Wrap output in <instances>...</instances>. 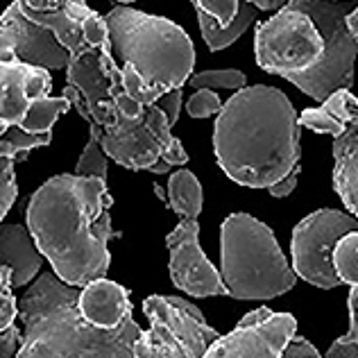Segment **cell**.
<instances>
[{"instance_id": "cell-9", "label": "cell", "mask_w": 358, "mask_h": 358, "mask_svg": "<svg viewBox=\"0 0 358 358\" xmlns=\"http://www.w3.org/2000/svg\"><path fill=\"white\" fill-rule=\"evenodd\" d=\"M358 231V218L338 209H320L293 229V270L315 288H336L343 281L334 268V250L345 234Z\"/></svg>"}, {"instance_id": "cell-28", "label": "cell", "mask_w": 358, "mask_h": 358, "mask_svg": "<svg viewBox=\"0 0 358 358\" xmlns=\"http://www.w3.org/2000/svg\"><path fill=\"white\" fill-rule=\"evenodd\" d=\"M222 109V100L218 98V93L211 89H200L195 91L186 102V111L191 118H209L218 116Z\"/></svg>"}, {"instance_id": "cell-5", "label": "cell", "mask_w": 358, "mask_h": 358, "mask_svg": "<svg viewBox=\"0 0 358 358\" xmlns=\"http://www.w3.org/2000/svg\"><path fill=\"white\" fill-rule=\"evenodd\" d=\"M220 277L234 299H275L293 290L295 270L281 252L275 231L250 213L222 222Z\"/></svg>"}, {"instance_id": "cell-33", "label": "cell", "mask_w": 358, "mask_h": 358, "mask_svg": "<svg viewBox=\"0 0 358 358\" xmlns=\"http://www.w3.org/2000/svg\"><path fill=\"white\" fill-rule=\"evenodd\" d=\"M281 358H322V356H320V352L315 350V345L308 343L306 338L293 336L290 343L286 345L284 354H281Z\"/></svg>"}, {"instance_id": "cell-35", "label": "cell", "mask_w": 358, "mask_h": 358, "mask_svg": "<svg viewBox=\"0 0 358 358\" xmlns=\"http://www.w3.org/2000/svg\"><path fill=\"white\" fill-rule=\"evenodd\" d=\"M162 159H164L168 166H184V164H188V155H186V150L182 145V141L175 138L173 143L164 150Z\"/></svg>"}, {"instance_id": "cell-16", "label": "cell", "mask_w": 358, "mask_h": 358, "mask_svg": "<svg viewBox=\"0 0 358 358\" xmlns=\"http://www.w3.org/2000/svg\"><path fill=\"white\" fill-rule=\"evenodd\" d=\"M78 304L82 315L98 329H118L122 320L131 315L129 290L105 277L84 286Z\"/></svg>"}, {"instance_id": "cell-20", "label": "cell", "mask_w": 358, "mask_h": 358, "mask_svg": "<svg viewBox=\"0 0 358 358\" xmlns=\"http://www.w3.org/2000/svg\"><path fill=\"white\" fill-rule=\"evenodd\" d=\"M195 12H197V23H200V30H202L204 41H206V45H209L213 52L224 50L227 45H231L245 30H248L250 23H254V18H257L254 5H250L248 0H241L238 14L231 21L229 27H220L211 16H206L204 12H200V9H195Z\"/></svg>"}, {"instance_id": "cell-22", "label": "cell", "mask_w": 358, "mask_h": 358, "mask_svg": "<svg viewBox=\"0 0 358 358\" xmlns=\"http://www.w3.org/2000/svg\"><path fill=\"white\" fill-rule=\"evenodd\" d=\"M71 109V102L62 98H52V96H45V98H36L32 100L30 109L21 122V129L27 131V134H50L52 125L57 122L59 116H64L66 111Z\"/></svg>"}, {"instance_id": "cell-4", "label": "cell", "mask_w": 358, "mask_h": 358, "mask_svg": "<svg viewBox=\"0 0 358 358\" xmlns=\"http://www.w3.org/2000/svg\"><path fill=\"white\" fill-rule=\"evenodd\" d=\"M105 21L111 52H116L122 64H129L148 87L168 93L191 80L195 48L177 23L127 5L114 7Z\"/></svg>"}, {"instance_id": "cell-36", "label": "cell", "mask_w": 358, "mask_h": 358, "mask_svg": "<svg viewBox=\"0 0 358 358\" xmlns=\"http://www.w3.org/2000/svg\"><path fill=\"white\" fill-rule=\"evenodd\" d=\"M297 177H299V166L295 168L293 173H288L281 182H277V184H272L268 191H270V195L272 197H286V195H290L293 193V188L297 186Z\"/></svg>"}, {"instance_id": "cell-34", "label": "cell", "mask_w": 358, "mask_h": 358, "mask_svg": "<svg viewBox=\"0 0 358 358\" xmlns=\"http://www.w3.org/2000/svg\"><path fill=\"white\" fill-rule=\"evenodd\" d=\"M23 345V334L16 324L0 334V358H14Z\"/></svg>"}, {"instance_id": "cell-39", "label": "cell", "mask_w": 358, "mask_h": 358, "mask_svg": "<svg viewBox=\"0 0 358 358\" xmlns=\"http://www.w3.org/2000/svg\"><path fill=\"white\" fill-rule=\"evenodd\" d=\"M12 288V270L7 266H0V290Z\"/></svg>"}, {"instance_id": "cell-29", "label": "cell", "mask_w": 358, "mask_h": 358, "mask_svg": "<svg viewBox=\"0 0 358 358\" xmlns=\"http://www.w3.org/2000/svg\"><path fill=\"white\" fill-rule=\"evenodd\" d=\"M299 125L313 129V131H320V134H331L334 138H338L345 131L343 122H338L334 116H329L322 107L306 109L304 114L299 116Z\"/></svg>"}, {"instance_id": "cell-2", "label": "cell", "mask_w": 358, "mask_h": 358, "mask_svg": "<svg viewBox=\"0 0 358 358\" xmlns=\"http://www.w3.org/2000/svg\"><path fill=\"white\" fill-rule=\"evenodd\" d=\"M299 116L286 93L257 84L222 102L213 125V152L236 184L270 188L299 166Z\"/></svg>"}, {"instance_id": "cell-40", "label": "cell", "mask_w": 358, "mask_h": 358, "mask_svg": "<svg viewBox=\"0 0 358 358\" xmlns=\"http://www.w3.org/2000/svg\"><path fill=\"white\" fill-rule=\"evenodd\" d=\"M171 168H173V166H168V164L164 162V159H159V162H157L152 168H150V173H155V175H164V173L171 171Z\"/></svg>"}, {"instance_id": "cell-24", "label": "cell", "mask_w": 358, "mask_h": 358, "mask_svg": "<svg viewBox=\"0 0 358 358\" xmlns=\"http://www.w3.org/2000/svg\"><path fill=\"white\" fill-rule=\"evenodd\" d=\"M334 268L343 284L358 286V231H350L334 250Z\"/></svg>"}, {"instance_id": "cell-12", "label": "cell", "mask_w": 358, "mask_h": 358, "mask_svg": "<svg viewBox=\"0 0 358 358\" xmlns=\"http://www.w3.org/2000/svg\"><path fill=\"white\" fill-rule=\"evenodd\" d=\"M171 252V279L173 284L191 297L229 295L220 272L204 257L200 248V224L195 218H184L166 236Z\"/></svg>"}, {"instance_id": "cell-19", "label": "cell", "mask_w": 358, "mask_h": 358, "mask_svg": "<svg viewBox=\"0 0 358 358\" xmlns=\"http://www.w3.org/2000/svg\"><path fill=\"white\" fill-rule=\"evenodd\" d=\"M334 188L354 218H358V118H352L334 141Z\"/></svg>"}, {"instance_id": "cell-17", "label": "cell", "mask_w": 358, "mask_h": 358, "mask_svg": "<svg viewBox=\"0 0 358 358\" xmlns=\"http://www.w3.org/2000/svg\"><path fill=\"white\" fill-rule=\"evenodd\" d=\"M43 254L36 250L30 229L0 224V266L12 270V288H21L39 275Z\"/></svg>"}, {"instance_id": "cell-14", "label": "cell", "mask_w": 358, "mask_h": 358, "mask_svg": "<svg viewBox=\"0 0 358 358\" xmlns=\"http://www.w3.org/2000/svg\"><path fill=\"white\" fill-rule=\"evenodd\" d=\"M50 71L0 62V145L9 129L21 127L32 100L50 96Z\"/></svg>"}, {"instance_id": "cell-1", "label": "cell", "mask_w": 358, "mask_h": 358, "mask_svg": "<svg viewBox=\"0 0 358 358\" xmlns=\"http://www.w3.org/2000/svg\"><path fill=\"white\" fill-rule=\"evenodd\" d=\"M111 202L105 179L82 175H57L32 193L27 229L64 284L84 288L107 275Z\"/></svg>"}, {"instance_id": "cell-37", "label": "cell", "mask_w": 358, "mask_h": 358, "mask_svg": "<svg viewBox=\"0 0 358 358\" xmlns=\"http://www.w3.org/2000/svg\"><path fill=\"white\" fill-rule=\"evenodd\" d=\"M272 315V310L268 308V306H261V308H257V310H252V313H248L245 315L241 322H238V327L241 329H248V327H257V324H261V322H266V320H270Z\"/></svg>"}, {"instance_id": "cell-18", "label": "cell", "mask_w": 358, "mask_h": 358, "mask_svg": "<svg viewBox=\"0 0 358 358\" xmlns=\"http://www.w3.org/2000/svg\"><path fill=\"white\" fill-rule=\"evenodd\" d=\"M52 134H27L21 127H12L5 134L3 145H0V222L16 202L18 186L14 175V164L23 159L36 148L50 145Z\"/></svg>"}, {"instance_id": "cell-26", "label": "cell", "mask_w": 358, "mask_h": 358, "mask_svg": "<svg viewBox=\"0 0 358 358\" xmlns=\"http://www.w3.org/2000/svg\"><path fill=\"white\" fill-rule=\"evenodd\" d=\"M245 78L243 71L236 69H220V71H202L197 75H191V84L193 89H229V91H241L245 89Z\"/></svg>"}, {"instance_id": "cell-38", "label": "cell", "mask_w": 358, "mask_h": 358, "mask_svg": "<svg viewBox=\"0 0 358 358\" xmlns=\"http://www.w3.org/2000/svg\"><path fill=\"white\" fill-rule=\"evenodd\" d=\"M347 27H350L352 36L358 43V7H354V12H350V16H347Z\"/></svg>"}, {"instance_id": "cell-10", "label": "cell", "mask_w": 358, "mask_h": 358, "mask_svg": "<svg viewBox=\"0 0 358 358\" xmlns=\"http://www.w3.org/2000/svg\"><path fill=\"white\" fill-rule=\"evenodd\" d=\"M166 114L152 105L141 118H125L118 114L116 127L102 131L100 145L102 152L118 166L129 171H150L175 141Z\"/></svg>"}, {"instance_id": "cell-11", "label": "cell", "mask_w": 358, "mask_h": 358, "mask_svg": "<svg viewBox=\"0 0 358 358\" xmlns=\"http://www.w3.org/2000/svg\"><path fill=\"white\" fill-rule=\"evenodd\" d=\"M71 59V52L55 39V34L32 23L16 0L0 16V62L57 71L66 69Z\"/></svg>"}, {"instance_id": "cell-27", "label": "cell", "mask_w": 358, "mask_h": 358, "mask_svg": "<svg viewBox=\"0 0 358 358\" xmlns=\"http://www.w3.org/2000/svg\"><path fill=\"white\" fill-rule=\"evenodd\" d=\"M195 9H200L206 16H211L220 27H229L238 14L241 0H191Z\"/></svg>"}, {"instance_id": "cell-41", "label": "cell", "mask_w": 358, "mask_h": 358, "mask_svg": "<svg viewBox=\"0 0 358 358\" xmlns=\"http://www.w3.org/2000/svg\"><path fill=\"white\" fill-rule=\"evenodd\" d=\"M116 3H120V5H129V3H134V0H116Z\"/></svg>"}, {"instance_id": "cell-15", "label": "cell", "mask_w": 358, "mask_h": 358, "mask_svg": "<svg viewBox=\"0 0 358 358\" xmlns=\"http://www.w3.org/2000/svg\"><path fill=\"white\" fill-rule=\"evenodd\" d=\"M16 3L32 23L55 34V39L71 52V57L91 50L84 39V21L93 12L87 0H16Z\"/></svg>"}, {"instance_id": "cell-32", "label": "cell", "mask_w": 358, "mask_h": 358, "mask_svg": "<svg viewBox=\"0 0 358 358\" xmlns=\"http://www.w3.org/2000/svg\"><path fill=\"white\" fill-rule=\"evenodd\" d=\"M16 315H18V306L12 295V288L0 290V334L7 331V329L14 324Z\"/></svg>"}, {"instance_id": "cell-30", "label": "cell", "mask_w": 358, "mask_h": 358, "mask_svg": "<svg viewBox=\"0 0 358 358\" xmlns=\"http://www.w3.org/2000/svg\"><path fill=\"white\" fill-rule=\"evenodd\" d=\"M84 39H87V43L96 50L105 48V45H111L107 21L98 12H91V16L84 21Z\"/></svg>"}, {"instance_id": "cell-8", "label": "cell", "mask_w": 358, "mask_h": 358, "mask_svg": "<svg viewBox=\"0 0 358 358\" xmlns=\"http://www.w3.org/2000/svg\"><path fill=\"white\" fill-rule=\"evenodd\" d=\"M254 52L263 71L286 78L315 69L322 62L324 39L310 16L286 5L272 18L257 25Z\"/></svg>"}, {"instance_id": "cell-7", "label": "cell", "mask_w": 358, "mask_h": 358, "mask_svg": "<svg viewBox=\"0 0 358 358\" xmlns=\"http://www.w3.org/2000/svg\"><path fill=\"white\" fill-rule=\"evenodd\" d=\"M150 329L134 345L136 358H204L220 334L206 324L202 310L171 295H150L143 301Z\"/></svg>"}, {"instance_id": "cell-6", "label": "cell", "mask_w": 358, "mask_h": 358, "mask_svg": "<svg viewBox=\"0 0 358 358\" xmlns=\"http://www.w3.org/2000/svg\"><path fill=\"white\" fill-rule=\"evenodd\" d=\"M288 7L310 16L324 39V55L315 69L286 75L284 80L317 102H324L341 89H352L358 55V43L347 27V16L354 12L352 0H290Z\"/></svg>"}, {"instance_id": "cell-31", "label": "cell", "mask_w": 358, "mask_h": 358, "mask_svg": "<svg viewBox=\"0 0 358 358\" xmlns=\"http://www.w3.org/2000/svg\"><path fill=\"white\" fill-rule=\"evenodd\" d=\"M155 105L166 114L168 122H171V127H175L177 118H179V109H182V89H173V91L164 93V96L159 98Z\"/></svg>"}, {"instance_id": "cell-23", "label": "cell", "mask_w": 358, "mask_h": 358, "mask_svg": "<svg viewBox=\"0 0 358 358\" xmlns=\"http://www.w3.org/2000/svg\"><path fill=\"white\" fill-rule=\"evenodd\" d=\"M100 138H102V127L96 125L93 120H89V143L80 157L78 168H75V175L100 177L107 182V155L102 152Z\"/></svg>"}, {"instance_id": "cell-13", "label": "cell", "mask_w": 358, "mask_h": 358, "mask_svg": "<svg viewBox=\"0 0 358 358\" xmlns=\"http://www.w3.org/2000/svg\"><path fill=\"white\" fill-rule=\"evenodd\" d=\"M297 331V322L288 313H275L257 327L241 329L220 336L204 358H281L290 338Z\"/></svg>"}, {"instance_id": "cell-3", "label": "cell", "mask_w": 358, "mask_h": 358, "mask_svg": "<svg viewBox=\"0 0 358 358\" xmlns=\"http://www.w3.org/2000/svg\"><path fill=\"white\" fill-rule=\"evenodd\" d=\"M80 290L43 275L23 295V345L14 358H136L141 327L127 315L118 329L93 327L80 310Z\"/></svg>"}, {"instance_id": "cell-25", "label": "cell", "mask_w": 358, "mask_h": 358, "mask_svg": "<svg viewBox=\"0 0 358 358\" xmlns=\"http://www.w3.org/2000/svg\"><path fill=\"white\" fill-rule=\"evenodd\" d=\"M347 306H350V331L331 345L327 358H358V286H352Z\"/></svg>"}, {"instance_id": "cell-21", "label": "cell", "mask_w": 358, "mask_h": 358, "mask_svg": "<svg viewBox=\"0 0 358 358\" xmlns=\"http://www.w3.org/2000/svg\"><path fill=\"white\" fill-rule=\"evenodd\" d=\"M204 204L202 184L191 171H177L168 179V206L184 215V218H195L200 215Z\"/></svg>"}]
</instances>
